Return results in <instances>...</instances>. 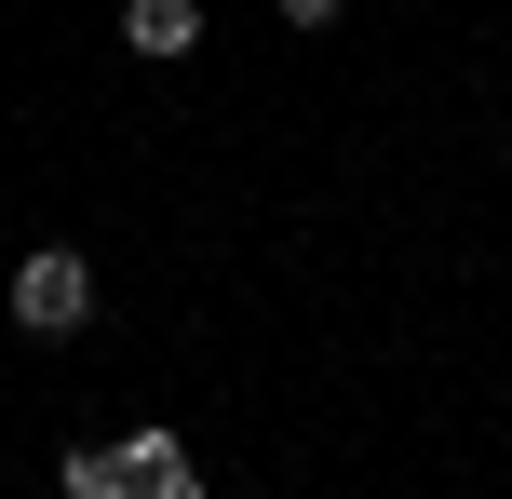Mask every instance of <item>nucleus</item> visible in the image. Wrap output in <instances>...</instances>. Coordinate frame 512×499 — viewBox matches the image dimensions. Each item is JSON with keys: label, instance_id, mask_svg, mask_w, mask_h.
<instances>
[{"label": "nucleus", "instance_id": "20e7f679", "mask_svg": "<svg viewBox=\"0 0 512 499\" xmlns=\"http://www.w3.org/2000/svg\"><path fill=\"white\" fill-rule=\"evenodd\" d=\"M283 27H337V0H283Z\"/></svg>", "mask_w": 512, "mask_h": 499}, {"label": "nucleus", "instance_id": "f257e3e1", "mask_svg": "<svg viewBox=\"0 0 512 499\" xmlns=\"http://www.w3.org/2000/svg\"><path fill=\"white\" fill-rule=\"evenodd\" d=\"M14 324L27 338H81V324H95V270H81L68 243H41V257L14 270Z\"/></svg>", "mask_w": 512, "mask_h": 499}, {"label": "nucleus", "instance_id": "7ed1b4c3", "mask_svg": "<svg viewBox=\"0 0 512 499\" xmlns=\"http://www.w3.org/2000/svg\"><path fill=\"white\" fill-rule=\"evenodd\" d=\"M122 41L135 54H189L203 41V0H122Z\"/></svg>", "mask_w": 512, "mask_h": 499}, {"label": "nucleus", "instance_id": "f03ea898", "mask_svg": "<svg viewBox=\"0 0 512 499\" xmlns=\"http://www.w3.org/2000/svg\"><path fill=\"white\" fill-rule=\"evenodd\" d=\"M122 486H149V499H189L203 473H189V446H162V432H149V446H108V499H122Z\"/></svg>", "mask_w": 512, "mask_h": 499}]
</instances>
